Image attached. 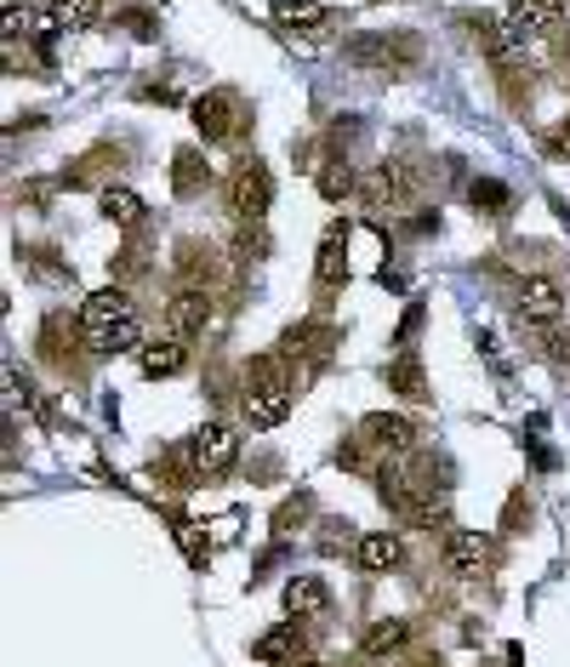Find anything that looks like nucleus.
<instances>
[{
  "label": "nucleus",
  "instance_id": "nucleus-9",
  "mask_svg": "<svg viewBox=\"0 0 570 667\" xmlns=\"http://www.w3.org/2000/svg\"><path fill=\"white\" fill-rule=\"evenodd\" d=\"M365 440H372L383 456H411L422 433H417V422L406 411H372L365 417Z\"/></svg>",
  "mask_w": 570,
  "mask_h": 667
},
{
  "label": "nucleus",
  "instance_id": "nucleus-23",
  "mask_svg": "<svg viewBox=\"0 0 570 667\" xmlns=\"http://www.w3.org/2000/svg\"><path fill=\"white\" fill-rule=\"evenodd\" d=\"M172 183H178L183 200H194L200 189L212 183V172H206V160H200V149H178V154H172Z\"/></svg>",
  "mask_w": 570,
  "mask_h": 667
},
{
  "label": "nucleus",
  "instance_id": "nucleus-12",
  "mask_svg": "<svg viewBox=\"0 0 570 667\" xmlns=\"http://www.w3.org/2000/svg\"><path fill=\"white\" fill-rule=\"evenodd\" d=\"M165 325H172L178 337H200V331L212 325V297L206 291H172V303H165Z\"/></svg>",
  "mask_w": 570,
  "mask_h": 667
},
{
  "label": "nucleus",
  "instance_id": "nucleus-27",
  "mask_svg": "<svg viewBox=\"0 0 570 667\" xmlns=\"http://www.w3.org/2000/svg\"><path fill=\"white\" fill-rule=\"evenodd\" d=\"M508 183H496V177H480L474 189H467V206H474V212H508Z\"/></svg>",
  "mask_w": 570,
  "mask_h": 667
},
{
  "label": "nucleus",
  "instance_id": "nucleus-2",
  "mask_svg": "<svg viewBox=\"0 0 570 667\" xmlns=\"http://www.w3.org/2000/svg\"><path fill=\"white\" fill-rule=\"evenodd\" d=\"M178 456L194 480H223V474H234V462H240V433L223 428V422H206L178 445Z\"/></svg>",
  "mask_w": 570,
  "mask_h": 667
},
{
  "label": "nucleus",
  "instance_id": "nucleus-17",
  "mask_svg": "<svg viewBox=\"0 0 570 667\" xmlns=\"http://www.w3.org/2000/svg\"><path fill=\"white\" fill-rule=\"evenodd\" d=\"M138 359H143V377H149V383H165V377H178L183 365H189V348H183L178 331H165V337H160V343H149Z\"/></svg>",
  "mask_w": 570,
  "mask_h": 667
},
{
  "label": "nucleus",
  "instance_id": "nucleus-16",
  "mask_svg": "<svg viewBox=\"0 0 570 667\" xmlns=\"http://www.w3.org/2000/svg\"><path fill=\"white\" fill-rule=\"evenodd\" d=\"M280 348L286 354H297V359H325L331 348H337V331L331 325H320V320H297L286 337H280Z\"/></svg>",
  "mask_w": 570,
  "mask_h": 667
},
{
  "label": "nucleus",
  "instance_id": "nucleus-11",
  "mask_svg": "<svg viewBox=\"0 0 570 667\" xmlns=\"http://www.w3.org/2000/svg\"><path fill=\"white\" fill-rule=\"evenodd\" d=\"M354 564H359V571H372V577L399 571V564H406V537H394V530H372V537L354 542Z\"/></svg>",
  "mask_w": 570,
  "mask_h": 667
},
{
  "label": "nucleus",
  "instance_id": "nucleus-25",
  "mask_svg": "<svg viewBox=\"0 0 570 667\" xmlns=\"http://www.w3.org/2000/svg\"><path fill=\"white\" fill-rule=\"evenodd\" d=\"M359 189V177H354V165L348 160H337V154H331L325 165H320V194L325 200H348Z\"/></svg>",
  "mask_w": 570,
  "mask_h": 667
},
{
  "label": "nucleus",
  "instance_id": "nucleus-3",
  "mask_svg": "<svg viewBox=\"0 0 570 667\" xmlns=\"http://www.w3.org/2000/svg\"><path fill=\"white\" fill-rule=\"evenodd\" d=\"M275 206V177H268L262 160H240L228 172V212L240 223H262V212Z\"/></svg>",
  "mask_w": 570,
  "mask_h": 667
},
{
  "label": "nucleus",
  "instance_id": "nucleus-1",
  "mask_svg": "<svg viewBox=\"0 0 570 667\" xmlns=\"http://www.w3.org/2000/svg\"><path fill=\"white\" fill-rule=\"evenodd\" d=\"M80 325H86V348L92 354H126V348H138V337H143L138 309H131V297L120 286L92 291L86 309H80Z\"/></svg>",
  "mask_w": 570,
  "mask_h": 667
},
{
  "label": "nucleus",
  "instance_id": "nucleus-7",
  "mask_svg": "<svg viewBox=\"0 0 570 667\" xmlns=\"http://www.w3.org/2000/svg\"><path fill=\"white\" fill-rule=\"evenodd\" d=\"M496 564V537H480V530H451L445 537V571L462 582H480Z\"/></svg>",
  "mask_w": 570,
  "mask_h": 667
},
{
  "label": "nucleus",
  "instance_id": "nucleus-24",
  "mask_svg": "<svg viewBox=\"0 0 570 667\" xmlns=\"http://www.w3.org/2000/svg\"><path fill=\"white\" fill-rule=\"evenodd\" d=\"M388 388L406 394V399H422V394H428L422 359H417V354H394V359H388Z\"/></svg>",
  "mask_w": 570,
  "mask_h": 667
},
{
  "label": "nucleus",
  "instance_id": "nucleus-5",
  "mask_svg": "<svg viewBox=\"0 0 570 667\" xmlns=\"http://www.w3.org/2000/svg\"><path fill=\"white\" fill-rule=\"evenodd\" d=\"M343 52H348V63H365V69H411L422 57L417 35H354Z\"/></svg>",
  "mask_w": 570,
  "mask_h": 667
},
{
  "label": "nucleus",
  "instance_id": "nucleus-30",
  "mask_svg": "<svg viewBox=\"0 0 570 667\" xmlns=\"http://www.w3.org/2000/svg\"><path fill=\"white\" fill-rule=\"evenodd\" d=\"M525 525H530V491H514L508 496V514H502V530L514 537V530H525Z\"/></svg>",
  "mask_w": 570,
  "mask_h": 667
},
{
  "label": "nucleus",
  "instance_id": "nucleus-29",
  "mask_svg": "<svg viewBox=\"0 0 570 667\" xmlns=\"http://www.w3.org/2000/svg\"><path fill=\"white\" fill-rule=\"evenodd\" d=\"M178 542H183V553H189V564H206V548H212V537H206V530H200V525H178Z\"/></svg>",
  "mask_w": 570,
  "mask_h": 667
},
{
  "label": "nucleus",
  "instance_id": "nucleus-31",
  "mask_svg": "<svg viewBox=\"0 0 570 667\" xmlns=\"http://www.w3.org/2000/svg\"><path fill=\"white\" fill-rule=\"evenodd\" d=\"M234 257H240V262H246V257H268V235H262L257 223H246V235L234 240Z\"/></svg>",
  "mask_w": 570,
  "mask_h": 667
},
{
  "label": "nucleus",
  "instance_id": "nucleus-14",
  "mask_svg": "<svg viewBox=\"0 0 570 667\" xmlns=\"http://www.w3.org/2000/svg\"><path fill=\"white\" fill-rule=\"evenodd\" d=\"M314 645H309V633H303V622H286V627H268L262 639H257V661H275V667H286L291 656H309Z\"/></svg>",
  "mask_w": 570,
  "mask_h": 667
},
{
  "label": "nucleus",
  "instance_id": "nucleus-32",
  "mask_svg": "<svg viewBox=\"0 0 570 667\" xmlns=\"http://www.w3.org/2000/svg\"><path fill=\"white\" fill-rule=\"evenodd\" d=\"M348 537H354V530H348L343 519H325V525H320V553H343Z\"/></svg>",
  "mask_w": 570,
  "mask_h": 667
},
{
  "label": "nucleus",
  "instance_id": "nucleus-13",
  "mask_svg": "<svg viewBox=\"0 0 570 667\" xmlns=\"http://www.w3.org/2000/svg\"><path fill=\"white\" fill-rule=\"evenodd\" d=\"M75 343H86V325H80V320H69V314H46V320H41V337H35L41 359H57V365H69Z\"/></svg>",
  "mask_w": 570,
  "mask_h": 667
},
{
  "label": "nucleus",
  "instance_id": "nucleus-33",
  "mask_svg": "<svg viewBox=\"0 0 570 667\" xmlns=\"http://www.w3.org/2000/svg\"><path fill=\"white\" fill-rule=\"evenodd\" d=\"M417 325H422V303H411L406 320H399V343H411V337H417Z\"/></svg>",
  "mask_w": 570,
  "mask_h": 667
},
{
  "label": "nucleus",
  "instance_id": "nucleus-20",
  "mask_svg": "<svg viewBox=\"0 0 570 667\" xmlns=\"http://www.w3.org/2000/svg\"><path fill=\"white\" fill-rule=\"evenodd\" d=\"M365 656H399V650H411V622L406 616H388V622H372L365 627V639H359Z\"/></svg>",
  "mask_w": 570,
  "mask_h": 667
},
{
  "label": "nucleus",
  "instance_id": "nucleus-34",
  "mask_svg": "<svg viewBox=\"0 0 570 667\" xmlns=\"http://www.w3.org/2000/svg\"><path fill=\"white\" fill-rule=\"evenodd\" d=\"M411 235H440V212H417L411 217Z\"/></svg>",
  "mask_w": 570,
  "mask_h": 667
},
{
  "label": "nucleus",
  "instance_id": "nucleus-36",
  "mask_svg": "<svg viewBox=\"0 0 570 667\" xmlns=\"http://www.w3.org/2000/svg\"><path fill=\"white\" fill-rule=\"evenodd\" d=\"M548 154H553V160H564V154H570V126H559V131H553V143H548Z\"/></svg>",
  "mask_w": 570,
  "mask_h": 667
},
{
  "label": "nucleus",
  "instance_id": "nucleus-22",
  "mask_svg": "<svg viewBox=\"0 0 570 667\" xmlns=\"http://www.w3.org/2000/svg\"><path fill=\"white\" fill-rule=\"evenodd\" d=\"M564 18V0H508V23H519L525 35L530 29H553Z\"/></svg>",
  "mask_w": 570,
  "mask_h": 667
},
{
  "label": "nucleus",
  "instance_id": "nucleus-10",
  "mask_svg": "<svg viewBox=\"0 0 570 667\" xmlns=\"http://www.w3.org/2000/svg\"><path fill=\"white\" fill-rule=\"evenodd\" d=\"M97 18H104V0H46L35 29L52 41V35H69V29H92Z\"/></svg>",
  "mask_w": 570,
  "mask_h": 667
},
{
  "label": "nucleus",
  "instance_id": "nucleus-35",
  "mask_svg": "<svg viewBox=\"0 0 570 667\" xmlns=\"http://www.w3.org/2000/svg\"><path fill=\"white\" fill-rule=\"evenodd\" d=\"M18 29H23V7H18V0H7V46L18 41Z\"/></svg>",
  "mask_w": 570,
  "mask_h": 667
},
{
  "label": "nucleus",
  "instance_id": "nucleus-26",
  "mask_svg": "<svg viewBox=\"0 0 570 667\" xmlns=\"http://www.w3.org/2000/svg\"><path fill=\"white\" fill-rule=\"evenodd\" d=\"M275 18L286 29H320L325 23V7H320V0H275Z\"/></svg>",
  "mask_w": 570,
  "mask_h": 667
},
{
  "label": "nucleus",
  "instance_id": "nucleus-6",
  "mask_svg": "<svg viewBox=\"0 0 570 667\" xmlns=\"http://www.w3.org/2000/svg\"><path fill=\"white\" fill-rule=\"evenodd\" d=\"M417 194H422L417 160H383L377 172L365 177V200H372V206H411Z\"/></svg>",
  "mask_w": 570,
  "mask_h": 667
},
{
  "label": "nucleus",
  "instance_id": "nucleus-19",
  "mask_svg": "<svg viewBox=\"0 0 570 667\" xmlns=\"http://www.w3.org/2000/svg\"><path fill=\"white\" fill-rule=\"evenodd\" d=\"M280 599H286V616L303 622V616H320V611L331 605V588H325L320 577H291Z\"/></svg>",
  "mask_w": 570,
  "mask_h": 667
},
{
  "label": "nucleus",
  "instance_id": "nucleus-21",
  "mask_svg": "<svg viewBox=\"0 0 570 667\" xmlns=\"http://www.w3.org/2000/svg\"><path fill=\"white\" fill-rule=\"evenodd\" d=\"M97 212H104L109 223H120V228H138L149 206H143V194H138V189H126V183H109L104 194H97Z\"/></svg>",
  "mask_w": 570,
  "mask_h": 667
},
{
  "label": "nucleus",
  "instance_id": "nucleus-8",
  "mask_svg": "<svg viewBox=\"0 0 570 667\" xmlns=\"http://www.w3.org/2000/svg\"><path fill=\"white\" fill-rule=\"evenodd\" d=\"M240 417H246L257 433L280 428V422L291 417V383H251L246 399H240Z\"/></svg>",
  "mask_w": 570,
  "mask_h": 667
},
{
  "label": "nucleus",
  "instance_id": "nucleus-28",
  "mask_svg": "<svg viewBox=\"0 0 570 667\" xmlns=\"http://www.w3.org/2000/svg\"><path fill=\"white\" fill-rule=\"evenodd\" d=\"M309 503H314V496H309V491H297V496H291V503H286V508L275 514V537H286V530H291V525H303V519L314 514Z\"/></svg>",
  "mask_w": 570,
  "mask_h": 667
},
{
  "label": "nucleus",
  "instance_id": "nucleus-18",
  "mask_svg": "<svg viewBox=\"0 0 570 667\" xmlns=\"http://www.w3.org/2000/svg\"><path fill=\"white\" fill-rule=\"evenodd\" d=\"M314 275H320V286H343V280H348V223H331V228H325Z\"/></svg>",
  "mask_w": 570,
  "mask_h": 667
},
{
  "label": "nucleus",
  "instance_id": "nucleus-15",
  "mask_svg": "<svg viewBox=\"0 0 570 667\" xmlns=\"http://www.w3.org/2000/svg\"><path fill=\"white\" fill-rule=\"evenodd\" d=\"M194 126H200V138H206V143H228L234 138V104H228V92L194 97Z\"/></svg>",
  "mask_w": 570,
  "mask_h": 667
},
{
  "label": "nucleus",
  "instance_id": "nucleus-4",
  "mask_svg": "<svg viewBox=\"0 0 570 667\" xmlns=\"http://www.w3.org/2000/svg\"><path fill=\"white\" fill-rule=\"evenodd\" d=\"M514 309H519L525 325L548 331V325L564 320V286H559L553 275H525V280L514 286Z\"/></svg>",
  "mask_w": 570,
  "mask_h": 667
}]
</instances>
